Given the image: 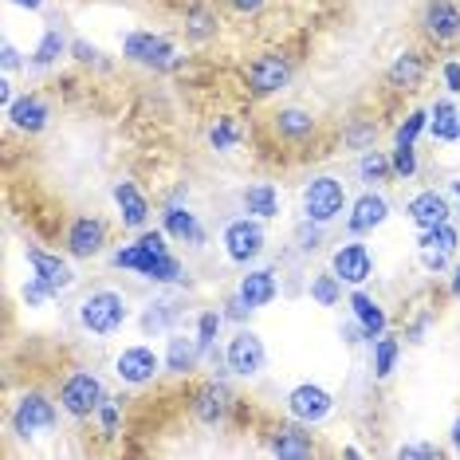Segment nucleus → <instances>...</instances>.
I'll list each match as a JSON object with an SVG mask.
<instances>
[{
	"label": "nucleus",
	"mask_w": 460,
	"mask_h": 460,
	"mask_svg": "<svg viewBox=\"0 0 460 460\" xmlns=\"http://www.w3.org/2000/svg\"><path fill=\"white\" fill-rule=\"evenodd\" d=\"M20 299H24V307H32V311H40V307H44V303H48V299H56V296H51V288H48V284H40V279H36V276H28V284H24V288H20Z\"/></svg>",
	"instance_id": "44"
},
{
	"label": "nucleus",
	"mask_w": 460,
	"mask_h": 460,
	"mask_svg": "<svg viewBox=\"0 0 460 460\" xmlns=\"http://www.w3.org/2000/svg\"><path fill=\"white\" fill-rule=\"evenodd\" d=\"M315 130H319L315 114L303 111V107H279L271 114V134H276L284 146H307L315 138Z\"/></svg>",
	"instance_id": "24"
},
{
	"label": "nucleus",
	"mask_w": 460,
	"mask_h": 460,
	"mask_svg": "<svg viewBox=\"0 0 460 460\" xmlns=\"http://www.w3.org/2000/svg\"><path fill=\"white\" fill-rule=\"evenodd\" d=\"M448 445H453V453L460 456V417L453 421V429H448Z\"/></svg>",
	"instance_id": "55"
},
{
	"label": "nucleus",
	"mask_w": 460,
	"mask_h": 460,
	"mask_svg": "<svg viewBox=\"0 0 460 460\" xmlns=\"http://www.w3.org/2000/svg\"><path fill=\"white\" fill-rule=\"evenodd\" d=\"M127 319H130V303H127L122 291H114V288H95L79 303V327L87 334H95V339L119 334L122 327H127Z\"/></svg>",
	"instance_id": "4"
},
{
	"label": "nucleus",
	"mask_w": 460,
	"mask_h": 460,
	"mask_svg": "<svg viewBox=\"0 0 460 460\" xmlns=\"http://www.w3.org/2000/svg\"><path fill=\"white\" fill-rule=\"evenodd\" d=\"M162 370H165V358L154 347H146V342H130V347H122L114 354V378L122 385H130V390L154 385Z\"/></svg>",
	"instance_id": "10"
},
{
	"label": "nucleus",
	"mask_w": 460,
	"mask_h": 460,
	"mask_svg": "<svg viewBox=\"0 0 460 460\" xmlns=\"http://www.w3.org/2000/svg\"><path fill=\"white\" fill-rule=\"evenodd\" d=\"M339 339L342 342H347V347H358V342H366V334H362V327H358V323H342V327H339Z\"/></svg>",
	"instance_id": "51"
},
{
	"label": "nucleus",
	"mask_w": 460,
	"mask_h": 460,
	"mask_svg": "<svg viewBox=\"0 0 460 460\" xmlns=\"http://www.w3.org/2000/svg\"><path fill=\"white\" fill-rule=\"evenodd\" d=\"M421 32L437 48L460 44V4L456 0H425L421 8Z\"/></svg>",
	"instance_id": "15"
},
{
	"label": "nucleus",
	"mask_w": 460,
	"mask_h": 460,
	"mask_svg": "<svg viewBox=\"0 0 460 460\" xmlns=\"http://www.w3.org/2000/svg\"><path fill=\"white\" fill-rule=\"evenodd\" d=\"M177 319H181V307H177L173 299H154L150 307L142 311L138 327H142V334H170Z\"/></svg>",
	"instance_id": "34"
},
{
	"label": "nucleus",
	"mask_w": 460,
	"mask_h": 460,
	"mask_svg": "<svg viewBox=\"0 0 460 460\" xmlns=\"http://www.w3.org/2000/svg\"><path fill=\"white\" fill-rule=\"evenodd\" d=\"M417 248H433V252H445V256H456L460 248V228L453 221H441L433 228H417Z\"/></svg>",
	"instance_id": "36"
},
{
	"label": "nucleus",
	"mask_w": 460,
	"mask_h": 460,
	"mask_svg": "<svg viewBox=\"0 0 460 460\" xmlns=\"http://www.w3.org/2000/svg\"><path fill=\"white\" fill-rule=\"evenodd\" d=\"M417 260H421V268H425V271H433V276H441V271H448V260H453V256L433 252V248H417Z\"/></svg>",
	"instance_id": "46"
},
{
	"label": "nucleus",
	"mask_w": 460,
	"mask_h": 460,
	"mask_svg": "<svg viewBox=\"0 0 460 460\" xmlns=\"http://www.w3.org/2000/svg\"><path fill=\"white\" fill-rule=\"evenodd\" d=\"M354 170H358V181L366 185V190H378V185L397 181L390 154H382V150H362L358 162H354Z\"/></svg>",
	"instance_id": "32"
},
{
	"label": "nucleus",
	"mask_w": 460,
	"mask_h": 460,
	"mask_svg": "<svg viewBox=\"0 0 460 460\" xmlns=\"http://www.w3.org/2000/svg\"><path fill=\"white\" fill-rule=\"evenodd\" d=\"M334 394L327 390V385H319V382H299V385H291L288 397H284V410L291 421H299V425H323L327 417L334 413Z\"/></svg>",
	"instance_id": "12"
},
{
	"label": "nucleus",
	"mask_w": 460,
	"mask_h": 460,
	"mask_svg": "<svg viewBox=\"0 0 460 460\" xmlns=\"http://www.w3.org/2000/svg\"><path fill=\"white\" fill-rule=\"evenodd\" d=\"M0 67H4V75H13V71L20 67H28V59H20V51L13 40H4V48H0Z\"/></svg>",
	"instance_id": "48"
},
{
	"label": "nucleus",
	"mask_w": 460,
	"mask_h": 460,
	"mask_svg": "<svg viewBox=\"0 0 460 460\" xmlns=\"http://www.w3.org/2000/svg\"><path fill=\"white\" fill-rule=\"evenodd\" d=\"M429 130V107H413L405 111V119L394 130V146H417V138Z\"/></svg>",
	"instance_id": "39"
},
{
	"label": "nucleus",
	"mask_w": 460,
	"mask_h": 460,
	"mask_svg": "<svg viewBox=\"0 0 460 460\" xmlns=\"http://www.w3.org/2000/svg\"><path fill=\"white\" fill-rule=\"evenodd\" d=\"M107 244H111V228L95 213H79L75 221L64 228V252L71 260H95L107 252Z\"/></svg>",
	"instance_id": "13"
},
{
	"label": "nucleus",
	"mask_w": 460,
	"mask_h": 460,
	"mask_svg": "<svg viewBox=\"0 0 460 460\" xmlns=\"http://www.w3.org/2000/svg\"><path fill=\"white\" fill-rule=\"evenodd\" d=\"M95 421H99V433L107 437V441H114V437L122 433V397H107V402L99 405Z\"/></svg>",
	"instance_id": "41"
},
{
	"label": "nucleus",
	"mask_w": 460,
	"mask_h": 460,
	"mask_svg": "<svg viewBox=\"0 0 460 460\" xmlns=\"http://www.w3.org/2000/svg\"><path fill=\"white\" fill-rule=\"evenodd\" d=\"M397 358H402V339H397L394 331L378 334V339L370 342V370L378 382H390L394 370H397Z\"/></svg>",
	"instance_id": "31"
},
{
	"label": "nucleus",
	"mask_w": 460,
	"mask_h": 460,
	"mask_svg": "<svg viewBox=\"0 0 460 460\" xmlns=\"http://www.w3.org/2000/svg\"><path fill=\"white\" fill-rule=\"evenodd\" d=\"M59 405H64V413L71 421H91V417L99 413V405L107 402V385L95 370H71L64 382H59Z\"/></svg>",
	"instance_id": "7"
},
{
	"label": "nucleus",
	"mask_w": 460,
	"mask_h": 460,
	"mask_svg": "<svg viewBox=\"0 0 460 460\" xmlns=\"http://www.w3.org/2000/svg\"><path fill=\"white\" fill-rule=\"evenodd\" d=\"M405 217H410L413 228H433L441 221H453V205L441 190H421L405 201Z\"/></svg>",
	"instance_id": "27"
},
{
	"label": "nucleus",
	"mask_w": 460,
	"mask_h": 460,
	"mask_svg": "<svg viewBox=\"0 0 460 460\" xmlns=\"http://www.w3.org/2000/svg\"><path fill=\"white\" fill-rule=\"evenodd\" d=\"M331 271L347 288H362L366 279H374V252H370V244H362V236L342 240V244L331 252Z\"/></svg>",
	"instance_id": "14"
},
{
	"label": "nucleus",
	"mask_w": 460,
	"mask_h": 460,
	"mask_svg": "<svg viewBox=\"0 0 460 460\" xmlns=\"http://www.w3.org/2000/svg\"><path fill=\"white\" fill-rule=\"evenodd\" d=\"M268 453L279 460H307L319 453V445H315V437H311V425L284 421V425L268 429Z\"/></svg>",
	"instance_id": "19"
},
{
	"label": "nucleus",
	"mask_w": 460,
	"mask_h": 460,
	"mask_svg": "<svg viewBox=\"0 0 460 460\" xmlns=\"http://www.w3.org/2000/svg\"><path fill=\"white\" fill-rule=\"evenodd\" d=\"M299 205H303V221L327 228L334 221H342V213L350 208V197H347V185H342L334 173H315L303 181Z\"/></svg>",
	"instance_id": "3"
},
{
	"label": "nucleus",
	"mask_w": 460,
	"mask_h": 460,
	"mask_svg": "<svg viewBox=\"0 0 460 460\" xmlns=\"http://www.w3.org/2000/svg\"><path fill=\"white\" fill-rule=\"evenodd\" d=\"M122 59L146 71H170L177 64V44L165 32H154V28H134V32L122 36Z\"/></svg>",
	"instance_id": "8"
},
{
	"label": "nucleus",
	"mask_w": 460,
	"mask_h": 460,
	"mask_svg": "<svg viewBox=\"0 0 460 460\" xmlns=\"http://www.w3.org/2000/svg\"><path fill=\"white\" fill-rule=\"evenodd\" d=\"M59 413H64L59 397H51V394H44V390H36V385H32V390H24L13 402V410H8V429H13L16 441L36 445V441L56 437Z\"/></svg>",
	"instance_id": "2"
},
{
	"label": "nucleus",
	"mask_w": 460,
	"mask_h": 460,
	"mask_svg": "<svg viewBox=\"0 0 460 460\" xmlns=\"http://www.w3.org/2000/svg\"><path fill=\"white\" fill-rule=\"evenodd\" d=\"M111 201H114V213H119V225L127 228V233H142V228H150V197L138 190V181H130V177H119V181L111 185Z\"/></svg>",
	"instance_id": "16"
},
{
	"label": "nucleus",
	"mask_w": 460,
	"mask_h": 460,
	"mask_svg": "<svg viewBox=\"0 0 460 460\" xmlns=\"http://www.w3.org/2000/svg\"><path fill=\"white\" fill-rule=\"evenodd\" d=\"M64 56H71V40L59 32L56 24L44 28V36H40V44L32 48V56H28V67H36V71H48V67H56Z\"/></svg>",
	"instance_id": "30"
},
{
	"label": "nucleus",
	"mask_w": 460,
	"mask_h": 460,
	"mask_svg": "<svg viewBox=\"0 0 460 460\" xmlns=\"http://www.w3.org/2000/svg\"><path fill=\"white\" fill-rule=\"evenodd\" d=\"M390 162H394V177H397V181H413L417 170H421V162H417V146H394Z\"/></svg>",
	"instance_id": "42"
},
{
	"label": "nucleus",
	"mask_w": 460,
	"mask_h": 460,
	"mask_svg": "<svg viewBox=\"0 0 460 460\" xmlns=\"http://www.w3.org/2000/svg\"><path fill=\"white\" fill-rule=\"evenodd\" d=\"M240 142H244V127H240L236 114H217L213 127H208V146L217 154H233Z\"/></svg>",
	"instance_id": "35"
},
{
	"label": "nucleus",
	"mask_w": 460,
	"mask_h": 460,
	"mask_svg": "<svg viewBox=\"0 0 460 460\" xmlns=\"http://www.w3.org/2000/svg\"><path fill=\"white\" fill-rule=\"evenodd\" d=\"M236 410V394L225 385V378H208L190 394V417L205 429H221Z\"/></svg>",
	"instance_id": "9"
},
{
	"label": "nucleus",
	"mask_w": 460,
	"mask_h": 460,
	"mask_svg": "<svg viewBox=\"0 0 460 460\" xmlns=\"http://www.w3.org/2000/svg\"><path fill=\"white\" fill-rule=\"evenodd\" d=\"M221 315H225V323H236V327H244V323H248V319H252V307H248V303H244V299H240V296H236V291H233V296H228V299H225Z\"/></svg>",
	"instance_id": "45"
},
{
	"label": "nucleus",
	"mask_w": 460,
	"mask_h": 460,
	"mask_svg": "<svg viewBox=\"0 0 460 460\" xmlns=\"http://www.w3.org/2000/svg\"><path fill=\"white\" fill-rule=\"evenodd\" d=\"M162 358H165V374H173V378H190V374L201 370L205 354H201V347H197V334L170 331Z\"/></svg>",
	"instance_id": "23"
},
{
	"label": "nucleus",
	"mask_w": 460,
	"mask_h": 460,
	"mask_svg": "<svg viewBox=\"0 0 460 460\" xmlns=\"http://www.w3.org/2000/svg\"><path fill=\"white\" fill-rule=\"evenodd\" d=\"M225 327V315H221V307H205L201 315H197V347H201V354L208 358V354L217 350V334H221Z\"/></svg>",
	"instance_id": "38"
},
{
	"label": "nucleus",
	"mask_w": 460,
	"mask_h": 460,
	"mask_svg": "<svg viewBox=\"0 0 460 460\" xmlns=\"http://www.w3.org/2000/svg\"><path fill=\"white\" fill-rule=\"evenodd\" d=\"M448 193H453L456 201H460V177H456V181H448Z\"/></svg>",
	"instance_id": "56"
},
{
	"label": "nucleus",
	"mask_w": 460,
	"mask_h": 460,
	"mask_svg": "<svg viewBox=\"0 0 460 460\" xmlns=\"http://www.w3.org/2000/svg\"><path fill=\"white\" fill-rule=\"evenodd\" d=\"M4 119H8V127L20 130V134H44L48 130V122H51V102L40 95V91H24V95H16V102L4 111Z\"/></svg>",
	"instance_id": "20"
},
{
	"label": "nucleus",
	"mask_w": 460,
	"mask_h": 460,
	"mask_svg": "<svg viewBox=\"0 0 460 460\" xmlns=\"http://www.w3.org/2000/svg\"><path fill=\"white\" fill-rule=\"evenodd\" d=\"M268 221L260 217H233L225 228H221V248H225V260L228 264H240V268H252L260 256L268 252Z\"/></svg>",
	"instance_id": "6"
},
{
	"label": "nucleus",
	"mask_w": 460,
	"mask_h": 460,
	"mask_svg": "<svg viewBox=\"0 0 460 460\" xmlns=\"http://www.w3.org/2000/svg\"><path fill=\"white\" fill-rule=\"evenodd\" d=\"M0 99H4V111L13 107V102H16V87H13V75H4V79H0Z\"/></svg>",
	"instance_id": "52"
},
{
	"label": "nucleus",
	"mask_w": 460,
	"mask_h": 460,
	"mask_svg": "<svg viewBox=\"0 0 460 460\" xmlns=\"http://www.w3.org/2000/svg\"><path fill=\"white\" fill-rule=\"evenodd\" d=\"M456 146H460V134H456Z\"/></svg>",
	"instance_id": "57"
},
{
	"label": "nucleus",
	"mask_w": 460,
	"mask_h": 460,
	"mask_svg": "<svg viewBox=\"0 0 460 460\" xmlns=\"http://www.w3.org/2000/svg\"><path fill=\"white\" fill-rule=\"evenodd\" d=\"M374 142H378V122L374 119H350V127L342 130V146L347 150H374Z\"/></svg>",
	"instance_id": "40"
},
{
	"label": "nucleus",
	"mask_w": 460,
	"mask_h": 460,
	"mask_svg": "<svg viewBox=\"0 0 460 460\" xmlns=\"http://www.w3.org/2000/svg\"><path fill=\"white\" fill-rule=\"evenodd\" d=\"M236 296L252 311H264L279 299V271L276 268H248L236 284Z\"/></svg>",
	"instance_id": "25"
},
{
	"label": "nucleus",
	"mask_w": 460,
	"mask_h": 460,
	"mask_svg": "<svg viewBox=\"0 0 460 460\" xmlns=\"http://www.w3.org/2000/svg\"><path fill=\"white\" fill-rule=\"evenodd\" d=\"M24 260H28V268H32V276L40 279V284H48V288H51V296H64V291L75 288V279H79V276H75V268L67 264V256L28 244V248H24Z\"/></svg>",
	"instance_id": "17"
},
{
	"label": "nucleus",
	"mask_w": 460,
	"mask_h": 460,
	"mask_svg": "<svg viewBox=\"0 0 460 460\" xmlns=\"http://www.w3.org/2000/svg\"><path fill=\"white\" fill-rule=\"evenodd\" d=\"M225 362H228V374H236V378H244V382L260 378L268 366V347H264V339H260V331L236 327L233 339L225 342Z\"/></svg>",
	"instance_id": "11"
},
{
	"label": "nucleus",
	"mask_w": 460,
	"mask_h": 460,
	"mask_svg": "<svg viewBox=\"0 0 460 460\" xmlns=\"http://www.w3.org/2000/svg\"><path fill=\"white\" fill-rule=\"evenodd\" d=\"M342 279L334 276V271L327 268V271H315V276L307 279V296H311V303H315V307H339L342 303Z\"/></svg>",
	"instance_id": "37"
},
{
	"label": "nucleus",
	"mask_w": 460,
	"mask_h": 460,
	"mask_svg": "<svg viewBox=\"0 0 460 460\" xmlns=\"http://www.w3.org/2000/svg\"><path fill=\"white\" fill-rule=\"evenodd\" d=\"M8 4H13V8H24V13H40L48 0H8Z\"/></svg>",
	"instance_id": "53"
},
{
	"label": "nucleus",
	"mask_w": 460,
	"mask_h": 460,
	"mask_svg": "<svg viewBox=\"0 0 460 460\" xmlns=\"http://www.w3.org/2000/svg\"><path fill=\"white\" fill-rule=\"evenodd\" d=\"M225 4L233 8L236 16H256V13H264L268 0H225Z\"/></svg>",
	"instance_id": "50"
},
{
	"label": "nucleus",
	"mask_w": 460,
	"mask_h": 460,
	"mask_svg": "<svg viewBox=\"0 0 460 460\" xmlns=\"http://www.w3.org/2000/svg\"><path fill=\"white\" fill-rule=\"evenodd\" d=\"M425 75H429V59L417 48H405V51H397L394 64L385 67V87L402 91V95H413V91H421Z\"/></svg>",
	"instance_id": "21"
},
{
	"label": "nucleus",
	"mask_w": 460,
	"mask_h": 460,
	"mask_svg": "<svg viewBox=\"0 0 460 460\" xmlns=\"http://www.w3.org/2000/svg\"><path fill=\"white\" fill-rule=\"evenodd\" d=\"M111 268L130 271V276L146 279V284H162V288L185 284V264H181V256H173L165 228H142V233H134V240H127V244H119L111 252Z\"/></svg>",
	"instance_id": "1"
},
{
	"label": "nucleus",
	"mask_w": 460,
	"mask_h": 460,
	"mask_svg": "<svg viewBox=\"0 0 460 460\" xmlns=\"http://www.w3.org/2000/svg\"><path fill=\"white\" fill-rule=\"evenodd\" d=\"M448 296H453L460 303V264L453 268V276H448Z\"/></svg>",
	"instance_id": "54"
},
{
	"label": "nucleus",
	"mask_w": 460,
	"mask_h": 460,
	"mask_svg": "<svg viewBox=\"0 0 460 460\" xmlns=\"http://www.w3.org/2000/svg\"><path fill=\"white\" fill-rule=\"evenodd\" d=\"M240 208L248 217H260V221H279L284 213V197H279L276 181H252L240 190Z\"/></svg>",
	"instance_id": "28"
},
{
	"label": "nucleus",
	"mask_w": 460,
	"mask_h": 460,
	"mask_svg": "<svg viewBox=\"0 0 460 460\" xmlns=\"http://www.w3.org/2000/svg\"><path fill=\"white\" fill-rule=\"evenodd\" d=\"M347 307H350V319L362 327L366 334V342H374L378 334L390 331V315H385V307L378 299L370 296V291H362V288H350V296H347Z\"/></svg>",
	"instance_id": "26"
},
{
	"label": "nucleus",
	"mask_w": 460,
	"mask_h": 460,
	"mask_svg": "<svg viewBox=\"0 0 460 460\" xmlns=\"http://www.w3.org/2000/svg\"><path fill=\"white\" fill-rule=\"evenodd\" d=\"M390 217H394V208L378 190H362L347 208V233L350 236H370V233H378Z\"/></svg>",
	"instance_id": "18"
},
{
	"label": "nucleus",
	"mask_w": 460,
	"mask_h": 460,
	"mask_svg": "<svg viewBox=\"0 0 460 460\" xmlns=\"http://www.w3.org/2000/svg\"><path fill=\"white\" fill-rule=\"evenodd\" d=\"M441 83L448 87V95H460V59H445L441 64Z\"/></svg>",
	"instance_id": "49"
},
{
	"label": "nucleus",
	"mask_w": 460,
	"mask_h": 460,
	"mask_svg": "<svg viewBox=\"0 0 460 460\" xmlns=\"http://www.w3.org/2000/svg\"><path fill=\"white\" fill-rule=\"evenodd\" d=\"M429 134H433V142H441V146H456L460 111H456L453 99H433L429 102Z\"/></svg>",
	"instance_id": "29"
},
{
	"label": "nucleus",
	"mask_w": 460,
	"mask_h": 460,
	"mask_svg": "<svg viewBox=\"0 0 460 460\" xmlns=\"http://www.w3.org/2000/svg\"><path fill=\"white\" fill-rule=\"evenodd\" d=\"M456 217H460V208H456Z\"/></svg>",
	"instance_id": "58"
},
{
	"label": "nucleus",
	"mask_w": 460,
	"mask_h": 460,
	"mask_svg": "<svg viewBox=\"0 0 460 460\" xmlns=\"http://www.w3.org/2000/svg\"><path fill=\"white\" fill-rule=\"evenodd\" d=\"M99 44H91V40H71V59L75 64H99Z\"/></svg>",
	"instance_id": "47"
},
{
	"label": "nucleus",
	"mask_w": 460,
	"mask_h": 460,
	"mask_svg": "<svg viewBox=\"0 0 460 460\" xmlns=\"http://www.w3.org/2000/svg\"><path fill=\"white\" fill-rule=\"evenodd\" d=\"M397 460H437L441 456V445H429V441H405L394 448Z\"/></svg>",
	"instance_id": "43"
},
{
	"label": "nucleus",
	"mask_w": 460,
	"mask_h": 460,
	"mask_svg": "<svg viewBox=\"0 0 460 460\" xmlns=\"http://www.w3.org/2000/svg\"><path fill=\"white\" fill-rule=\"evenodd\" d=\"M291 75H296V67H291L284 51H260V56H252L240 67V83H244V91L252 99H271L279 91H288Z\"/></svg>",
	"instance_id": "5"
},
{
	"label": "nucleus",
	"mask_w": 460,
	"mask_h": 460,
	"mask_svg": "<svg viewBox=\"0 0 460 460\" xmlns=\"http://www.w3.org/2000/svg\"><path fill=\"white\" fill-rule=\"evenodd\" d=\"M162 228H165V236L177 240V244H190V248H205V225L197 221V213L185 201H170L162 208Z\"/></svg>",
	"instance_id": "22"
},
{
	"label": "nucleus",
	"mask_w": 460,
	"mask_h": 460,
	"mask_svg": "<svg viewBox=\"0 0 460 460\" xmlns=\"http://www.w3.org/2000/svg\"><path fill=\"white\" fill-rule=\"evenodd\" d=\"M221 32V20L208 4H190L185 8V40L190 44H208V40H217Z\"/></svg>",
	"instance_id": "33"
}]
</instances>
